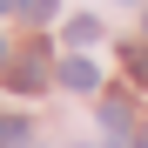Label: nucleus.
<instances>
[{"label": "nucleus", "mask_w": 148, "mask_h": 148, "mask_svg": "<svg viewBox=\"0 0 148 148\" xmlns=\"http://www.w3.org/2000/svg\"><path fill=\"white\" fill-rule=\"evenodd\" d=\"M128 74H135V81L148 88V47H128Z\"/></svg>", "instance_id": "nucleus-7"}, {"label": "nucleus", "mask_w": 148, "mask_h": 148, "mask_svg": "<svg viewBox=\"0 0 148 148\" xmlns=\"http://www.w3.org/2000/svg\"><path fill=\"white\" fill-rule=\"evenodd\" d=\"M14 94H34V88H47V47H27V54L14 61Z\"/></svg>", "instance_id": "nucleus-1"}, {"label": "nucleus", "mask_w": 148, "mask_h": 148, "mask_svg": "<svg viewBox=\"0 0 148 148\" xmlns=\"http://www.w3.org/2000/svg\"><path fill=\"white\" fill-rule=\"evenodd\" d=\"M135 148H148V128H141V135H135Z\"/></svg>", "instance_id": "nucleus-9"}, {"label": "nucleus", "mask_w": 148, "mask_h": 148, "mask_svg": "<svg viewBox=\"0 0 148 148\" xmlns=\"http://www.w3.org/2000/svg\"><path fill=\"white\" fill-rule=\"evenodd\" d=\"M101 128L128 148V101H114V94H108V101H101Z\"/></svg>", "instance_id": "nucleus-3"}, {"label": "nucleus", "mask_w": 148, "mask_h": 148, "mask_svg": "<svg viewBox=\"0 0 148 148\" xmlns=\"http://www.w3.org/2000/svg\"><path fill=\"white\" fill-rule=\"evenodd\" d=\"M20 20H34V27H40V20H54V0H20Z\"/></svg>", "instance_id": "nucleus-6"}, {"label": "nucleus", "mask_w": 148, "mask_h": 148, "mask_svg": "<svg viewBox=\"0 0 148 148\" xmlns=\"http://www.w3.org/2000/svg\"><path fill=\"white\" fill-rule=\"evenodd\" d=\"M0 148H27V121L20 114H0Z\"/></svg>", "instance_id": "nucleus-4"}, {"label": "nucleus", "mask_w": 148, "mask_h": 148, "mask_svg": "<svg viewBox=\"0 0 148 148\" xmlns=\"http://www.w3.org/2000/svg\"><path fill=\"white\" fill-rule=\"evenodd\" d=\"M61 81H67L74 94H94V88H101V74H94V61H81V54H67V61H61Z\"/></svg>", "instance_id": "nucleus-2"}, {"label": "nucleus", "mask_w": 148, "mask_h": 148, "mask_svg": "<svg viewBox=\"0 0 148 148\" xmlns=\"http://www.w3.org/2000/svg\"><path fill=\"white\" fill-rule=\"evenodd\" d=\"M14 7H20V0H0V14H14Z\"/></svg>", "instance_id": "nucleus-8"}, {"label": "nucleus", "mask_w": 148, "mask_h": 148, "mask_svg": "<svg viewBox=\"0 0 148 148\" xmlns=\"http://www.w3.org/2000/svg\"><path fill=\"white\" fill-rule=\"evenodd\" d=\"M0 67H7V40H0Z\"/></svg>", "instance_id": "nucleus-10"}, {"label": "nucleus", "mask_w": 148, "mask_h": 148, "mask_svg": "<svg viewBox=\"0 0 148 148\" xmlns=\"http://www.w3.org/2000/svg\"><path fill=\"white\" fill-rule=\"evenodd\" d=\"M94 34H101V20H88V14H74V20H67V40H74V47H88Z\"/></svg>", "instance_id": "nucleus-5"}]
</instances>
